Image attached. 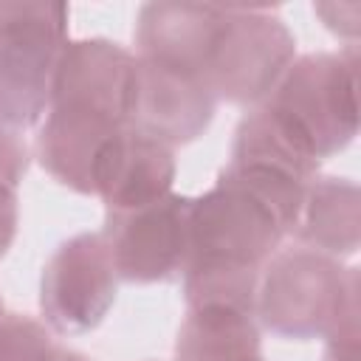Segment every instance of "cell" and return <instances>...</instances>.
Wrapping results in <instances>:
<instances>
[{"label": "cell", "mask_w": 361, "mask_h": 361, "mask_svg": "<svg viewBox=\"0 0 361 361\" xmlns=\"http://www.w3.org/2000/svg\"><path fill=\"white\" fill-rule=\"evenodd\" d=\"M254 316L290 341H327L338 330L358 327V268L305 245L279 248L259 274Z\"/></svg>", "instance_id": "1"}, {"label": "cell", "mask_w": 361, "mask_h": 361, "mask_svg": "<svg viewBox=\"0 0 361 361\" xmlns=\"http://www.w3.org/2000/svg\"><path fill=\"white\" fill-rule=\"evenodd\" d=\"M62 3H0V121L25 130L42 121L51 79L68 45Z\"/></svg>", "instance_id": "2"}, {"label": "cell", "mask_w": 361, "mask_h": 361, "mask_svg": "<svg viewBox=\"0 0 361 361\" xmlns=\"http://www.w3.org/2000/svg\"><path fill=\"white\" fill-rule=\"evenodd\" d=\"M288 228L257 195L217 175L214 186L192 197L186 268L259 274L279 251ZM180 271V274H183Z\"/></svg>", "instance_id": "3"}, {"label": "cell", "mask_w": 361, "mask_h": 361, "mask_svg": "<svg viewBox=\"0 0 361 361\" xmlns=\"http://www.w3.org/2000/svg\"><path fill=\"white\" fill-rule=\"evenodd\" d=\"M265 102L302 130L322 161L341 152L358 133L355 45L296 56Z\"/></svg>", "instance_id": "4"}, {"label": "cell", "mask_w": 361, "mask_h": 361, "mask_svg": "<svg viewBox=\"0 0 361 361\" xmlns=\"http://www.w3.org/2000/svg\"><path fill=\"white\" fill-rule=\"evenodd\" d=\"M296 59V37L271 8L226 6V20L206 62V82L217 102L257 107Z\"/></svg>", "instance_id": "5"}, {"label": "cell", "mask_w": 361, "mask_h": 361, "mask_svg": "<svg viewBox=\"0 0 361 361\" xmlns=\"http://www.w3.org/2000/svg\"><path fill=\"white\" fill-rule=\"evenodd\" d=\"M116 268L102 231L62 240L39 276V310L54 333L79 336L104 322L116 302Z\"/></svg>", "instance_id": "6"}, {"label": "cell", "mask_w": 361, "mask_h": 361, "mask_svg": "<svg viewBox=\"0 0 361 361\" xmlns=\"http://www.w3.org/2000/svg\"><path fill=\"white\" fill-rule=\"evenodd\" d=\"M189 195L169 192L138 209L104 212L102 237L107 240L116 276L135 285L180 276L189 251Z\"/></svg>", "instance_id": "7"}, {"label": "cell", "mask_w": 361, "mask_h": 361, "mask_svg": "<svg viewBox=\"0 0 361 361\" xmlns=\"http://www.w3.org/2000/svg\"><path fill=\"white\" fill-rule=\"evenodd\" d=\"M138 56L104 37L68 39L51 79V104L102 113L130 127Z\"/></svg>", "instance_id": "8"}, {"label": "cell", "mask_w": 361, "mask_h": 361, "mask_svg": "<svg viewBox=\"0 0 361 361\" xmlns=\"http://www.w3.org/2000/svg\"><path fill=\"white\" fill-rule=\"evenodd\" d=\"M214 110L217 96L200 73L138 56L130 113L133 130L175 149L178 144L200 138L209 130Z\"/></svg>", "instance_id": "9"}, {"label": "cell", "mask_w": 361, "mask_h": 361, "mask_svg": "<svg viewBox=\"0 0 361 361\" xmlns=\"http://www.w3.org/2000/svg\"><path fill=\"white\" fill-rule=\"evenodd\" d=\"M124 130L102 113L51 104L37 133V158L56 183L79 195H96L99 166Z\"/></svg>", "instance_id": "10"}, {"label": "cell", "mask_w": 361, "mask_h": 361, "mask_svg": "<svg viewBox=\"0 0 361 361\" xmlns=\"http://www.w3.org/2000/svg\"><path fill=\"white\" fill-rule=\"evenodd\" d=\"M226 20V6L144 3L135 17V45L144 59L186 68L203 76ZM206 79V76H203Z\"/></svg>", "instance_id": "11"}, {"label": "cell", "mask_w": 361, "mask_h": 361, "mask_svg": "<svg viewBox=\"0 0 361 361\" xmlns=\"http://www.w3.org/2000/svg\"><path fill=\"white\" fill-rule=\"evenodd\" d=\"M175 175V149L127 127L110 144L99 166L96 195L102 197L104 212H127L166 197Z\"/></svg>", "instance_id": "12"}, {"label": "cell", "mask_w": 361, "mask_h": 361, "mask_svg": "<svg viewBox=\"0 0 361 361\" xmlns=\"http://www.w3.org/2000/svg\"><path fill=\"white\" fill-rule=\"evenodd\" d=\"M228 166L268 169L310 183L322 166V158L285 113L262 102L248 107V113L237 121Z\"/></svg>", "instance_id": "13"}, {"label": "cell", "mask_w": 361, "mask_h": 361, "mask_svg": "<svg viewBox=\"0 0 361 361\" xmlns=\"http://www.w3.org/2000/svg\"><path fill=\"white\" fill-rule=\"evenodd\" d=\"M299 245L327 257H350L361 243V192L358 183L338 175L313 178L305 189L299 220L293 226Z\"/></svg>", "instance_id": "14"}, {"label": "cell", "mask_w": 361, "mask_h": 361, "mask_svg": "<svg viewBox=\"0 0 361 361\" xmlns=\"http://www.w3.org/2000/svg\"><path fill=\"white\" fill-rule=\"evenodd\" d=\"M259 355L257 316L240 307H186L175 338V361H237Z\"/></svg>", "instance_id": "15"}, {"label": "cell", "mask_w": 361, "mask_h": 361, "mask_svg": "<svg viewBox=\"0 0 361 361\" xmlns=\"http://www.w3.org/2000/svg\"><path fill=\"white\" fill-rule=\"evenodd\" d=\"M56 344L51 330L25 313L0 316V361H51Z\"/></svg>", "instance_id": "16"}, {"label": "cell", "mask_w": 361, "mask_h": 361, "mask_svg": "<svg viewBox=\"0 0 361 361\" xmlns=\"http://www.w3.org/2000/svg\"><path fill=\"white\" fill-rule=\"evenodd\" d=\"M28 144L20 130L0 121V183L20 189L25 169H28Z\"/></svg>", "instance_id": "17"}, {"label": "cell", "mask_w": 361, "mask_h": 361, "mask_svg": "<svg viewBox=\"0 0 361 361\" xmlns=\"http://www.w3.org/2000/svg\"><path fill=\"white\" fill-rule=\"evenodd\" d=\"M20 226V197L14 186L0 183V259L8 254Z\"/></svg>", "instance_id": "18"}, {"label": "cell", "mask_w": 361, "mask_h": 361, "mask_svg": "<svg viewBox=\"0 0 361 361\" xmlns=\"http://www.w3.org/2000/svg\"><path fill=\"white\" fill-rule=\"evenodd\" d=\"M353 6H355V3H350V6H338V3H319V6H313V11L324 20V25H327L333 34L347 37V39H350V45H355V34H358V28H353V25H347V23H344V14H350V11H353Z\"/></svg>", "instance_id": "19"}, {"label": "cell", "mask_w": 361, "mask_h": 361, "mask_svg": "<svg viewBox=\"0 0 361 361\" xmlns=\"http://www.w3.org/2000/svg\"><path fill=\"white\" fill-rule=\"evenodd\" d=\"M324 361H358V327L333 333L327 338Z\"/></svg>", "instance_id": "20"}, {"label": "cell", "mask_w": 361, "mask_h": 361, "mask_svg": "<svg viewBox=\"0 0 361 361\" xmlns=\"http://www.w3.org/2000/svg\"><path fill=\"white\" fill-rule=\"evenodd\" d=\"M51 361H90V358H87V355H82V353H76V350L56 347V350H54V355H51Z\"/></svg>", "instance_id": "21"}, {"label": "cell", "mask_w": 361, "mask_h": 361, "mask_svg": "<svg viewBox=\"0 0 361 361\" xmlns=\"http://www.w3.org/2000/svg\"><path fill=\"white\" fill-rule=\"evenodd\" d=\"M237 361H265L262 355H248V358H237Z\"/></svg>", "instance_id": "22"}, {"label": "cell", "mask_w": 361, "mask_h": 361, "mask_svg": "<svg viewBox=\"0 0 361 361\" xmlns=\"http://www.w3.org/2000/svg\"><path fill=\"white\" fill-rule=\"evenodd\" d=\"M0 316H3V299H0Z\"/></svg>", "instance_id": "23"}]
</instances>
